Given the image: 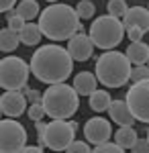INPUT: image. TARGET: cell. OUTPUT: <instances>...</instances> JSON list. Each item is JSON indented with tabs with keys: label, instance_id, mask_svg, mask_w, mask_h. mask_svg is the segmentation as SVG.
<instances>
[{
	"label": "cell",
	"instance_id": "6da1fadb",
	"mask_svg": "<svg viewBox=\"0 0 149 153\" xmlns=\"http://www.w3.org/2000/svg\"><path fill=\"white\" fill-rule=\"evenodd\" d=\"M31 74L39 82L43 84H59L66 82L72 70H74V59L68 53L66 47H59V45H43L33 53L31 57Z\"/></svg>",
	"mask_w": 149,
	"mask_h": 153
},
{
	"label": "cell",
	"instance_id": "7a4b0ae2",
	"mask_svg": "<svg viewBox=\"0 0 149 153\" xmlns=\"http://www.w3.org/2000/svg\"><path fill=\"white\" fill-rule=\"evenodd\" d=\"M39 29L51 41H68L82 31V19L69 4H49L39 14Z\"/></svg>",
	"mask_w": 149,
	"mask_h": 153
},
{
	"label": "cell",
	"instance_id": "3957f363",
	"mask_svg": "<svg viewBox=\"0 0 149 153\" xmlns=\"http://www.w3.org/2000/svg\"><path fill=\"white\" fill-rule=\"evenodd\" d=\"M96 80L106 88H121L131 78V61L121 51H104L96 59Z\"/></svg>",
	"mask_w": 149,
	"mask_h": 153
},
{
	"label": "cell",
	"instance_id": "277c9868",
	"mask_svg": "<svg viewBox=\"0 0 149 153\" xmlns=\"http://www.w3.org/2000/svg\"><path fill=\"white\" fill-rule=\"evenodd\" d=\"M74 86L66 82L51 84L43 94L45 114L51 118H72L80 108V98Z\"/></svg>",
	"mask_w": 149,
	"mask_h": 153
},
{
	"label": "cell",
	"instance_id": "5b68a950",
	"mask_svg": "<svg viewBox=\"0 0 149 153\" xmlns=\"http://www.w3.org/2000/svg\"><path fill=\"white\" fill-rule=\"evenodd\" d=\"M125 25L121 19L116 16H110L108 12L104 16H96L92 21V27H90V33L88 37L92 39L94 47L98 49H115L116 45H121L123 37H125Z\"/></svg>",
	"mask_w": 149,
	"mask_h": 153
},
{
	"label": "cell",
	"instance_id": "8992f818",
	"mask_svg": "<svg viewBox=\"0 0 149 153\" xmlns=\"http://www.w3.org/2000/svg\"><path fill=\"white\" fill-rule=\"evenodd\" d=\"M31 68L27 61L16 55L0 59V88L4 90H23L29 82Z\"/></svg>",
	"mask_w": 149,
	"mask_h": 153
},
{
	"label": "cell",
	"instance_id": "52a82bcc",
	"mask_svg": "<svg viewBox=\"0 0 149 153\" xmlns=\"http://www.w3.org/2000/svg\"><path fill=\"white\" fill-rule=\"evenodd\" d=\"M76 131L78 123L68 118H53L45 129V147L53 151H66V147L74 141Z\"/></svg>",
	"mask_w": 149,
	"mask_h": 153
},
{
	"label": "cell",
	"instance_id": "ba28073f",
	"mask_svg": "<svg viewBox=\"0 0 149 153\" xmlns=\"http://www.w3.org/2000/svg\"><path fill=\"white\" fill-rule=\"evenodd\" d=\"M125 102L135 120L149 123V78L141 82H133L125 96Z\"/></svg>",
	"mask_w": 149,
	"mask_h": 153
},
{
	"label": "cell",
	"instance_id": "9c48e42d",
	"mask_svg": "<svg viewBox=\"0 0 149 153\" xmlns=\"http://www.w3.org/2000/svg\"><path fill=\"white\" fill-rule=\"evenodd\" d=\"M27 145V131L14 118H0V153H19Z\"/></svg>",
	"mask_w": 149,
	"mask_h": 153
},
{
	"label": "cell",
	"instance_id": "30bf717a",
	"mask_svg": "<svg viewBox=\"0 0 149 153\" xmlns=\"http://www.w3.org/2000/svg\"><path fill=\"white\" fill-rule=\"evenodd\" d=\"M110 135H112V127H110V123L102 117H94V118H90V120H86V125H84V137H86V141L92 143V145L108 141Z\"/></svg>",
	"mask_w": 149,
	"mask_h": 153
},
{
	"label": "cell",
	"instance_id": "8fae6325",
	"mask_svg": "<svg viewBox=\"0 0 149 153\" xmlns=\"http://www.w3.org/2000/svg\"><path fill=\"white\" fill-rule=\"evenodd\" d=\"M0 108H2V114L10 118L21 117L27 108V96L21 90H6L0 96Z\"/></svg>",
	"mask_w": 149,
	"mask_h": 153
},
{
	"label": "cell",
	"instance_id": "7c38bea8",
	"mask_svg": "<svg viewBox=\"0 0 149 153\" xmlns=\"http://www.w3.org/2000/svg\"><path fill=\"white\" fill-rule=\"evenodd\" d=\"M68 53L72 55L74 61H88L92 57V51H94V43L88 35L84 33H76V35L68 39Z\"/></svg>",
	"mask_w": 149,
	"mask_h": 153
},
{
	"label": "cell",
	"instance_id": "4fadbf2b",
	"mask_svg": "<svg viewBox=\"0 0 149 153\" xmlns=\"http://www.w3.org/2000/svg\"><path fill=\"white\" fill-rule=\"evenodd\" d=\"M123 25H125V31L137 27V29L147 33L149 31V10L143 8V6H131V8H127L125 16H123Z\"/></svg>",
	"mask_w": 149,
	"mask_h": 153
},
{
	"label": "cell",
	"instance_id": "5bb4252c",
	"mask_svg": "<svg viewBox=\"0 0 149 153\" xmlns=\"http://www.w3.org/2000/svg\"><path fill=\"white\" fill-rule=\"evenodd\" d=\"M108 114L112 118V123L121 125V127H133V123H135V117L131 114L125 100H112L108 106Z\"/></svg>",
	"mask_w": 149,
	"mask_h": 153
},
{
	"label": "cell",
	"instance_id": "9a60e30c",
	"mask_svg": "<svg viewBox=\"0 0 149 153\" xmlns=\"http://www.w3.org/2000/svg\"><path fill=\"white\" fill-rule=\"evenodd\" d=\"M96 74H92V71H80V74H76V78H74V88H76V92L82 96H90L94 90H96Z\"/></svg>",
	"mask_w": 149,
	"mask_h": 153
},
{
	"label": "cell",
	"instance_id": "2e32d148",
	"mask_svg": "<svg viewBox=\"0 0 149 153\" xmlns=\"http://www.w3.org/2000/svg\"><path fill=\"white\" fill-rule=\"evenodd\" d=\"M127 59L133 65H143L149 59V45L143 41H131V45L127 47Z\"/></svg>",
	"mask_w": 149,
	"mask_h": 153
},
{
	"label": "cell",
	"instance_id": "e0dca14e",
	"mask_svg": "<svg viewBox=\"0 0 149 153\" xmlns=\"http://www.w3.org/2000/svg\"><path fill=\"white\" fill-rule=\"evenodd\" d=\"M41 29H39V25L37 23H25V27L19 31V39H21V43L25 45H29V47H33V45H39V41H41Z\"/></svg>",
	"mask_w": 149,
	"mask_h": 153
},
{
	"label": "cell",
	"instance_id": "ac0fdd59",
	"mask_svg": "<svg viewBox=\"0 0 149 153\" xmlns=\"http://www.w3.org/2000/svg\"><path fill=\"white\" fill-rule=\"evenodd\" d=\"M21 39H19V33L12 31V29H0V51L4 53H12L14 49L19 47Z\"/></svg>",
	"mask_w": 149,
	"mask_h": 153
},
{
	"label": "cell",
	"instance_id": "d6986e66",
	"mask_svg": "<svg viewBox=\"0 0 149 153\" xmlns=\"http://www.w3.org/2000/svg\"><path fill=\"white\" fill-rule=\"evenodd\" d=\"M14 10H16V14L23 19L25 23H29V21L39 16V4H37V0H21Z\"/></svg>",
	"mask_w": 149,
	"mask_h": 153
},
{
	"label": "cell",
	"instance_id": "ffe728a7",
	"mask_svg": "<svg viewBox=\"0 0 149 153\" xmlns=\"http://www.w3.org/2000/svg\"><path fill=\"white\" fill-rule=\"evenodd\" d=\"M88 102H90V108L94 112H104V110H108L112 98H110V94L106 90H94L90 94V100Z\"/></svg>",
	"mask_w": 149,
	"mask_h": 153
},
{
	"label": "cell",
	"instance_id": "44dd1931",
	"mask_svg": "<svg viewBox=\"0 0 149 153\" xmlns=\"http://www.w3.org/2000/svg\"><path fill=\"white\" fill-rule=\"evenodd\" d=\"M115 141L123 147V149H131L133 143L137 141V133L133 127H121V129L115 133Z\"/></svg>",
	"mask_w": 149,
	"mask_h": 153
},
{
	"label": "cell",
	"instance_id": "7402d4cb",
	"mask_svg": "<svg viewBox=\"0 0 149 153\" xmlns=\"http://www.w3.org/2000/svg\"><path fill=\"white\" fill-rule=\"evenodd\" d=\"M76 12H78L80 19H92L96 14V6H94V2H90V0H80L78 6H76Z\"/></svg>",
	"mask_w": 149,
	"mask_h": 153
},
{
	"label": "cell",
	"instance_id": "603a6c76",
	"mask_svg": "<svg viewBox=\"0 0 149 153\" xmlns=\"http://www.w3.org/2000/svg\"><path fill=\"white\" fill-rule=\"evenodd\" d=\"M108 14L110 16H116V19H123L125 16V12H127V2L125 0H108Z\"/></svg>",
	"mask_w": 149,
	"mask_h": 153
},
{
	"label": "cell",
	"instance_id": "cb8c5ba5",
	"mask_svg": "<svg viewBox=\"0 0 149 153\" xmlns=\"http://www.w3.org/2000/svg\"><path fill=\"white\" fill-rule=\"evenodd\" d=\"M94 151H96V153H123L125 149H123L118 143L104 141V143H98V145H94Z\"/></svg>",
	"mask_w": 149,
	"mask_h": 153
},
{
	"label": "cell",
	"instance_id": "d4e9b609",
	"mask_svg": "<svg viewBox=\"0 0 149 153\" xmlns=\"http://www.w3.org/2000/svg\"><path fill=\"white\" fill-rule=\"evenodd\" d=\"M149 78V68L143 63V65H135L131 68V82H141V80H147Z\"/></svg>",
	"mask_w": 149,
	"mask_h": 153
},
{
	"label": "cell",
	"instance_id": "484cf974",
	"mask_svg": "<svg viewBox=\"0 0 149 153\" xmlns=\"http://www.w3.org/2000/svg\"><path fill=\"white\" fill-rule=\"evenodd\" d=\"M6 14H8V16H6V21H8V29H12V31H16V33H19V31L25 27V21L19 16V14H16V10H14V8H12V10H8Z\"/></svg>",
	"mask_w": 149,
	"mask_h": 153
},
{
	"label": "cell",
	"instance_id": "4316f807",
	"mask_svg": "<svg viewBox=\"0 0 149 153\" xmlns=\"http://www.w3.org/2000/svg\"><path fill=\"white\" fill-rule=\"evenodd\" d=\"M23 94L27 96V100L31 102V104H43V94L39 92V90H35V88H23Z\"/></svg>",
	"mask_w": 149,
	"mask_h": 153
},
{
	"label": "cell",
	"instance_id": "83f0119b",
	"mask_svg": "<svg viewBox=\"0 0 149 153\" xmlns=\"http://www.w3.org/2000/svg\"><path fill=\"white\" fill-rule=\"evenodd\" d=\"M66 151H69V153H90L92 147L86 141H72L68 147H66Z\"/></svg>",
	"mask_w": 149,
	"mask_h": 153
},
{
	"label": "cell",
	"instance_id": "f1b7e54d",
	"mask_svg": "<svg viewBox=\"0 0 149 153\" xmlns=\"http://www.w3.org/2000/svg\"><path fill=\"white\" fill-rule=\"evenodd\" d=\"M27 117L31 118V120H41V118L45 117V108H43V104H31L29 106V110H27Z\"/></svg>",
	"mask_w": 149,
	"mask_h": 153
},
{
	"label": "cell",
	"instance_id": "f546056e",
	"mask_svg": "<svg viewBox=\"0 0 149 153\" xmlns=\"http://www.w3.org/2000/svg\"><path fill=\"white\" fill-rule=\"evenodd\" d=\"M131 151H135V153H149V141H147V139H139V137H137V141L133 143Z\"/></svg>",
	"mask_w": 149,
	"mask_h": 153
},
{
	"label": "cell",
	"instance_id": "4dcf8cb0",
	"mask_svg": "<svg viewBox=\"0 0 149 153\" xmlns=\"http://www.w3.org/2000/svg\"><path fill=\"white\" fill-rule=\"evenodd\" d=\"M131 41H141V37L145 35V31H141V29H137V27H133V29H127V33H125Z\"/></svg>",
	"mask_w": 149,
	"mask_h": 153
},
{
	"label": "cell",
	"instance_id": "1f68e13d",
	"mask_svg": "<svg viewBox=\"0 0 149 153\" xmlns=\"http://www.w3.org/2000/svg\"><path fill=\"white\" fill-rule=\"evenodd\" d=\"M19 153H43V147L41 145H23Z\"/></svg>",
	"mask_w": 149,
	"mask_h": 153
},
{
	"label": "cell",
	"instance_id": "d6a6232c",
	"mask_svg": "<svg viewBox=\"0 0 149 153\" xmlns=\"http://www.w3.org/2000/svg\"><path fill=\"white\" fill-rule=\"evenodd\" d=\"M16 4V0H0V12H8L12 10V6Z\"/></svg>",
	"mask_w": 149,
	"mask_h": 153
},
{
	"label": "cell",
	"instance_id": "836d02e7",
	"mask_svg": "<svg viewBox=\"0 0 149 153\" xmlns=\"http://www.w3.org/2000/svg\"><path fill=\"white\" fill-rule=\"evenodd\" d=\"M47 2H49V4H53V2H57V0H47Z\"/></svg>",
	"mask_w": 149,
	"mask_h": 153
},
{
	"label": "cell",
	"instance_id": "e575fe53",
	"mask_svg": "<svg viewBox=\"0 0 149 153\" xmlns=\"http://www.w3.org/2000/svg\"><path fill=\"white\" fill-rule=\"evenodd\" d=\"M147 141H149V129H147Z\"/></svg>",
	"mask_w": 149,
	"mask_h": 153
},
{
	"label": "cell",
	"instance_id": "d590c367",
	"mask_svg": "<svg viewBox=\"0 0 149 153\" xmlns=\"http://www.w3.org/2000/svg\"><path fill=\"white\" fill-rule=\"evenodd\" d=\"M0 118H2V108H0Z\"/></svg>",
	"mask_w": 149,
	"mask_h": 153
},
{
	"label": "cell",
	"instance_id": "8d00e7d4",
	"mask_svg": "<svg viewBox=\"0 0 149 153\" xmlns=\"http://www.w3.org/2000/svg\"><path fill=\"white\" fill-rule=\"evenodd\" d=\"M147 68H149V59H147Z\"/></svg>",
	"mask_w": 149,
	"mask_h": 153
},
{
	"label": "cell",
	"instance_id": "74e56055",
	"mask_svg": "<svg viewBox=\"0 0 149 153\" xmlns=\"http://www.w3.org/2000/svg\"><path fill=\"white\" fill-rule=\"evenodd\" d=\"M147 10H149V8H147Z\"/></svg>",
	"mask_w": 149,
	"mask_h": 153
}]
</instances>
